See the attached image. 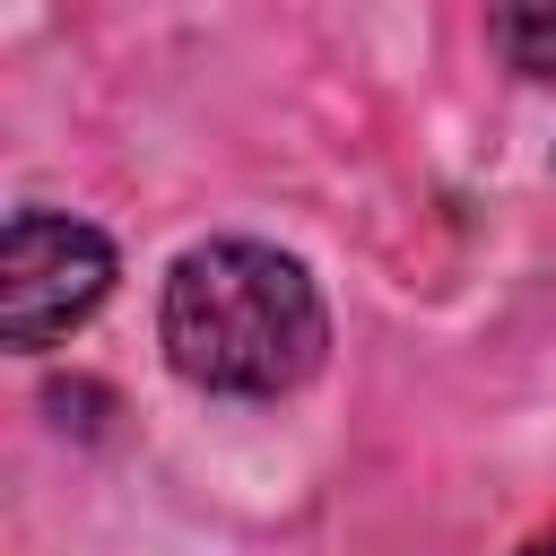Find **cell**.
<instances>
[{
    "mask_svg": "<svg viewBox=\"0 0 556 556\" xmlns=\"http://www.w3.org/2000/svg\"><path fill=\"white\" fill-rule=\"evenodd\" d=\"M321 295L313 278L269 252V243H191L165 278V356L182 382L200 391H235V400H269L295 391L321 365Z\"/></svg>",
    "mask_w": 556,
    "mask_h": 556,
    "instance_id": "cell-1",
    "label": "cell"
},
{
    "mask_svg": "<svg viewBox=\"0 0 556 556\" xmlns=\"http://www.w3.org/2000/svg\"><path fill=\"white\" fill-rule=\"evenodd\" d=\"M113 287V243L87 217L61 208H17L0 235V330L9 348H52L70 339Z\"/></svg>",
    "mask_w": 556,
    "mask_h": 556,
    "instance_id": "cell-2",
    "label": "cell"
},
{
    "mask_svg": "<svg viewBox=\"0 0 556 556\" xmlns=\"http://www.w3.org/2000/svg\"><path fill=\"white\" fill-rule=\"evenodd\" d=\"M486 35H495V52H504L513 70L556 78V9H495V17H486Z\"/></svg>",
    "mask_w": 556,
    "mask_h": 556,
    "instance_id": "cell-3",
    "label": "cell"
},
{
    "mask_svg": "<svg viewBox=\"0 0 556 556\" xmlns=\"http://www.w3.org/2000/svg\"><path fill=\"white\" fill-rule=\"evenodd\" d=\"M521 556H556V539H530V547H521Z\"/></svg>",
    "mask_w": 556,
    "mask_h": 556,
    "instance_id": "cell-4",
    "label": "cell"
}]
</instances>
